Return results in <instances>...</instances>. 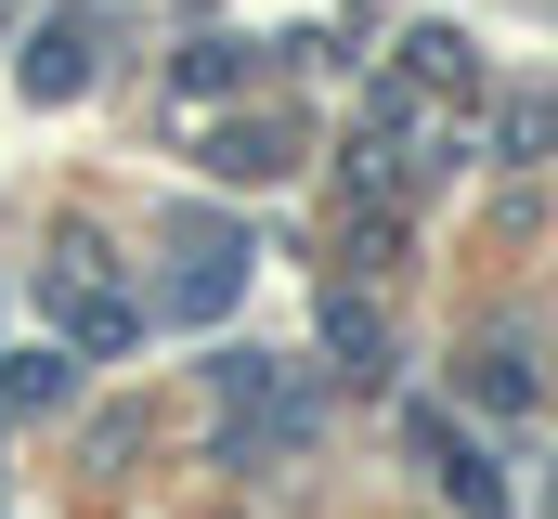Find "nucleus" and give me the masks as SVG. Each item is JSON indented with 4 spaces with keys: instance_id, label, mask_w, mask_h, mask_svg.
I'll return each mask as SVG.
<instances>
[{
    "instance_id": "nucleus-1",
    "label": "nucleus",
    "mask_w": 558,
    "mask_h": 519,
    "mask_svg": "<svg viewBox=\"0 0 558 519\" xmlns=\"http://www.w3.org/2000/svg\"><path fill=\"white\" fill-rule=\"evenodd\" d=\"M39 299H52V325H65L78 351H131V338H143V299H131V286H105V273H92V248L52 260V273H39Z\"/></svg>"
},
{
    "instance_id": "nucleus-2",
    "label": "nucleus",
    "mask_w": 558,
    "mask_h": 519,
    "mask_svg": "<svg viewBox=\"0 0 558 519\" xmlns=\"http://www.w3.org/2000/svg\"><path fill=\"white\" fill-rule=\"evenodd\" d=\"M169 260H182V273H169V312H182V325H208V312L247 286V234H234V221H169Z\"/></svg>"
},
{
    "instance_id": "nucleus-3",
    "label": "nucleus",
    "mask_w": 558,
    "mask_h": 519,
    "mask_svg": "<svg viewBox=\"0 0 558 519\" xmlns=\"http://www.w3.org/2000/svg\"><path fill=\"white\" fill-rule=\"evenodd\" d=\"M403 92H428V105H468V92H481L468 26H416V39H403Z\"/></svg>"
},
{
    "instance_id": "nucleus-4",
    "label": "nucleus",
    "mask_w": 558,
    "mask_h": 519,
    "mask_svg": "<svg viewBox=\"0 0 558 519\" xmlns=\"http://www.w3.org/2000/svg\"><path fill=\"white\" fill-rule=\"evenodd\" d=\"M416 455H428V481H441V494H454V507H468V519H494V507H507L468 429H441V415H416Z\"/></svg>"
},
{
    "instance_id": "nucleus-5",
    "label": "nucleus",
    "mask_w": 558,
    "mask_h": 519,
    "mask_svg": "<svg viewBox=\"0 0 558 519\" xmlns=\"http://www.w3.org/2000/svg\"><path fill=\"white\" fill-rule=\"evenodd\" d=\"M208 169H221V182H286V169H299V130L286 118H234L208 143Z\"/></svg>"
},
{
    "instance_id": "nucleus-6",
    "label": "nucleus",
    "mask_w": 558,
    "mask_h": 519,
    "mask_svg": "<svg viewBox=\"0 0 558 519\" xmlns=\"http://www.w3.org/2000/svg\"><path fill=\"white\" fill-rule=\"evenodd\" d=\"M78 79H92V26H78V13H52V26L26 39V92H39V105H65Z\"/></svg>"
},
{
    "instance_id": "nucleus-7",
    "label": "nucleus",
    "mask_w": 558,
    "mask_h": 519,
    "mask_svg": "<svg viewBox=\"0 0 558 519\" xmlns=\"http://www.w3.org/2000/svg\"><path fill=\"white\" fill-rule=\"evenodd\" d=\"M325 351H338L351 377H377V364H390V325H377V299H351V286H325Z\"/></svg>"
},
{
    "instance_id": "nucleus-8",
    "label": "nucleus",
    "mask_w": 558,
    "mask_h": 519,
    "mask_svg": "<svg viewBox=\"0 0 558 519\" xmlns=\"http://www.w3.org/2000/svg\"><path fill=\"white\" fill-rule=\"evenodd\" d=\"M65 389H78V351H13V364H0V402H13V415H52Z\"/></svg>"
},
{
    "instance_id": "nucleus-9",
    "label": "nucleus",
    "mask_w": 558,
    "mask_h": 519,
    "mask_svg": "<svg viewBox=\"0 0 558 519\" xmlns=\"http://www.w3.org/2000/svg\"><path fill=\"white\" fill-rule=\"evenodd\" d=\"M546 143H558V92H507V105H494V156H507V169H533Z\"/></svg>"
},
{
    "instance_id": "nucleus-10",
    "label": "nucleus",
    "mask_w": 558,
    "mask_h": 519,
    "mask_svg": "<svg viewBox=\"0 0 558 519\" xmlns=\"http://www.w3.org/2000/svg\"><path fill=\"white\" fill-rule=\"evenodd\" d=\"M234 79H247V39H195L182 52V92H234Z\"/></svg>"
},
{
    "instance_id": "nucleus-11",
    "label": "nucleus",
    "mask_w": 558,
    "mask_h": 519,
    "mask_svg": "<svg viewBox=\"0 0 558 519\" xmlns=\"http://www.w3.org/2000/svg\"><path fill=\"white\" fill-rule=\"evenodd\" d=\"M546 519H558V507H546Z\"/></svg>"
}]
</instances>
